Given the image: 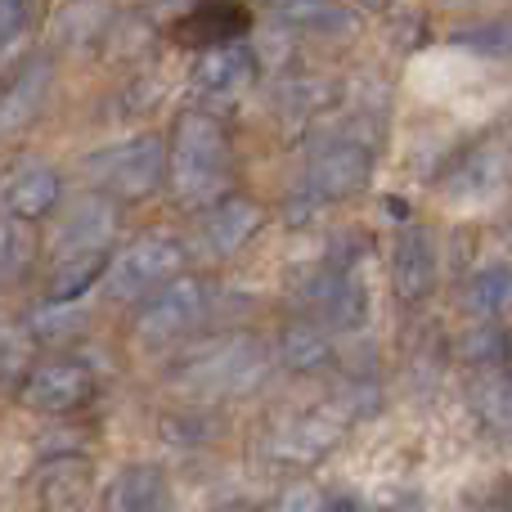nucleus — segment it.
<instances>
[{
	"instance_id": "obj_1",
	"label": "nucleus",
	"mask_w": 512,
	"mask_h": 512,
	"mask_svg": "<svg viewBox=\"0 0 512 512\" xmlns=\"http://www.w3.org/2000/svg\"><path fill=\"white\" fill-rule=\"evenodd\" d=\"M167 176L180 207L221 203L225 185H230V140H225L216 117L207 113L180 117L167 153Z\"/></svg>"
},
{
	"instance_id": "obj_2",
	"label": "nucleus",
	"mask_w": 512,
	"mask_h": 512,
	"mask_svg": "<svg viewBox=\"0 0 512 512\" xmlns=\"http://www.w3.org/2000/svg\"><path fill=\"white\" fill-rule=\"evenodd\" d=\"M86 180L113 203H140L167 180V149H162L158 135L108 144V149L86 158Z\"/></svg>"
},
{
	"instance_id": "obj_3",
	"label": "nucleus",
	"mask_w": 512,
	"mask_h": 512,
	"mask_svg": "<svg viewBox=\"0 0 512 512\" xmlns=\"http://www.w3.org/2000/svg\"><path fill=\"white\" fill-rule=\"evenodd\" d=\"M265 378V346L256 337H225L207 351L189 355L176 369V382L198 396H243Z\"/></svg>"
},
{
	"instance_id": "obj_4",
	"label": "nucleus",
	"mask_w": 512,
	"mask_h": 512,
	"mask_svg": "<svg viewBox=\"0 0 512 512\" xmlns=\"http://www.w3.org/2000/svg\"><path fill=\"white\" fill-rule=\"evenodd\" d=\"M180 270H185V248L176 239H167V234L135 239L131 248L108 265V297L113 301L153 297L171 279H180Z\"/></svg>"
},
{
	"instance_id": "obj_5",
	"label": "nucleus",
	"mask_w": 512,
	"mask_h": 512,
	"mask_svg": "<svg viewBox=\"0 0 512 512\" xmlns=\"http://www.w3.org/2000/svg\"><path fill=\"white\" fill-rule=\"evenodd\" d=\"M207 310V288L198 279H171L167 288H158L149 297V306L140 310L135 319V337L144 346H167V342H180L189 328L203 319Z\"/></svg>"
},
{
	"instance_id": "obj_6",
	"label": "nucleus",
	"mask_w": 512,
	"mask_h": 512,
	"mask_svg": "<svg viewBox=\"0 0 512 512\" xmlns=\"http://www.w3.org/2000/svg\"><path fill=\"white\" fill-rule=\"evenodd\" d=\"M90 396H95V373H90V364L68 360V355L36 364L23 382V405L36 414H72Z\"/></svg>"
},
{
	"instance_id": "obj_7",
	"label": "nucleus",
	"mask_w": 512,
	"mask_h": 512,
	"mask_svg": "<svg viewBox=\"0 0 512 512\" xmlns=\"http://www.w3.org/2000/svg\"><path fill=\"white\" fill-rule=\"evenodd\" d=\"M369 171H373V153L360 140H333L310 158L306 189L319 203H342V198L360 194L369 185Z\"/></svg>"
},
{
	"instance_id": "obj_8",
	"label": "nucleus",
	"mask_w": 512,
	"mask_h": 512,
	"mask_svg": "<svg viewBox=\"0 0 512 512\" xmlns=\"http://www.w3.org/2000/svg\"><path fill=\"white\" fill-rule=\"evenodd\" d=\"M59 171L45 162H23V167L0 176V221L32 225L59 207Z\"/></svg>"
},
{
	"instance_id": "obj_9",
	"label": "nucleus",
	"mask_w": 512,
	"mask_h": 512,
	"mask_svg": "<svg viewBox=\"0 0 512 512\" xmlns=\"http://www.w3.org/2000/svg\"><path fill=\"white\" fill-rule=\"evenodd\" d=\"M342 432H346L342 409H310V414L292 418V423H283L279 432H274L270 450H274V459H283V463H319L342 441Z\"/></svg>"
},
{
	"instance_id": "obj_10",
	"label": "nucleus",
	"mask_w": 512,
	"mask_h": 512,
	"mask_svg": "<svg viewBox=\"0 0 512 512\" xmlns=\"http://www.w3.org/2000/svg\"><path fill=\"white\" fill-rule=\"evenodd\" d=\"M41 512H86L90 499V463L81 454H59L36 477Z\"/></svg>"
},
{
	"instance_id": "obj_11",
	"label": "nucleus",
	"mask_w": 512,
	"mask_h": 512,
	"mask_svg": "<svg viewBox=\"0 0 512 512\" xmlns=\"http://www.w3.org/2000/svg\"><path fill=\"white\" fill-rule=\"evenodd\" d=\"M243 32H248V9L243 5H234V0H203L194 14L180 18L176 41L216 50V45H234V36Z\"/></svg>"
},
{
	"instance_id": "obj_12",
	"label": "nucleus",
	"mask_w": 512,
	"mask_h": 512,
	"mask_svg": "<svg viewBox=\"0 0 512 512\" xmlns=\"http://www.w3.org/2000/svg\"><path fill=\"white\" fill-rule=\"evenodd\" d=\"M391 283L405 301H423L436 283V248L427 230H405L396 239V256H391Z\"/></svg>"
},
{
	"instance_id": "obj_13",
	"label": "nucleus",
	"mask_w": 512,
	"mask_h": 512,
	"mask_svg": "<svg viewBox=\"0 0 512 512\" xmlns=\"http://www.w3.org/2000/svg\"><path fill=\"white\" fill-rule=\"evenodd\" d=\"M45 90H50V63L45 59H27L23 72L0 90V135H14L41 113Z\"/></svg>"
},
{
	"instance_id": "obj_14",
	"label": "nucleus",
	"mask_w": 512,
	"mask_h": 512,
	"mask_svg": "<svg viewBox=\"0 0 512 512\" xmlns=\"http://www.w3.org/2000/svg\"><path fill=\"white\" fill-rule=\"evenodd\" d=\"M167 508V477L153 463H131L104 490V512H162Z\"/></svg>"
},
{
	"instance_id": "obj_15",
	"label": "nucleus",
	"mask_w": 512,
	"mask_h": 512,
	"mask_svg": "<svg viewBox=\"0 0 512 512\" xmlns=\"http://www.w3.org/2000/svg\"><path fill=\"white\" fill-rule=\"evenodd\" d=\"M256 230H261V207L252 198H221L203 221V239L216 256H234Z\"/></svg>"
},
{
	"instance_id": "obj_16",
	"label": "nucleus",
	"mask_w": 512,
	"mask_h": 512,
	"mask_svg": "<svg viewBox=\"0 0 512 512\" xmlns=\"http://www.w3.org/2000/svg\"><path fill=\"white\" fill-rule=\"evenodd\" d=\"M508 180V158L499 144H477V149L463 158V167H454V176L445 180V189H450L454 198H472V203H481V198H490L495 189H504Z\"/></svg>"
},
{
	"instance_id": "obj_17",
	"label": "nucleus",
	"mask_w": 512,
	"mask_h": 512,
	"mask_svg": "<svg viewBox=\"0 0 512 512\" xmlns=\"http://www.w3.org/2000/svg\"><path fill=\"white\" fill-rule=\"evenodd\" d=\"M252 72H256L252 50H243V45H216V50H203V59H198V68H194V81L207 95H239L252 81Z\"/></svg>"
},
{
	"instance_id": "obj_18",
	"label": "nucleus",
	"mask_w": 512,
	"mask_h": 512,
	"mask_svg": "<svg viewBox=\"0 0 512 512\" xmlns=\"http://www.w3.org/2000/svg\"><path fill=\"white\" fill-rule=\"evenodd\" d=\"M310 306L333 328H355L364 319V288L346 274H324L319 283H310Z\"/></svg>"
},
{
	"instance_id": "obj_19",
	"label": "nucleus",
	"mask_w": 512,
	"mask_h": 512,
	"mask_svg": "<svg viewBox=\"0 0 512 512\" xmlns=\"http://www.w3.org/2000/svg\"><path fill=\"white\" fill-rule=\"evenodd\" d=\"M113 207L104 203V198H81V207L63 221L59 239L68 252H108V239H113Z\"/></svg>"
},
{
	"instance_id": "obj_20",
	"label": "nucleus",
	"mask_w": 512,
	"mask_h": 512,
	"mask_svg": "<svg viewBox=\"0 0 512 512\" xmlns=\"http://www.w3.org/2000/svg\"><path fill=\"white\" fill-rule=\"evenodd\" d=\"M108 252H68L59 265L50 270V283H45V297L54 301V306H68V301L86 297V288L99 279V274H108Z\"/></svg>"
},
{
	"instance_id": "obj_21",
	"label": "nucleus",
	"mask_w": 512,
	"mask_h": 512,
	"mask_svg": "<svg viewBox=\"0 0 512 512\" xmlns=\"http://www.w3.org/2000/svg\"><path fill=\"white\" fill-rule=\"evenodd\" d=\"M468 400H472L477 418L490 427V432L512 436V373H504V369L477 373V382H472Z\"/></svg>"
},
{
	"instance_id": "obj_22",
	"label": "nucleus",
	"mask_w": 512,
	"mask_h": 512,
	"mask_svg": "<svg viewBox=\"0 0 512 512\" xmlns=\"http://www.w3.org/2000/svg\"><path fill=\"white\" fill-rule=\"evenodd\" d=\"M36 346L41 337L23 319H0V387H23L27 373L36 369Z\"/></svg>"
},
{
	"instance_id": "obj_23",
	"label": "nucleus",
	"mask_w": 512,
	"mask_h": 512,
	"mask_svg": "<svg viewBox=\"0 0 512 512\" xmlns=\"http://www.w3.org/2000/svg\"><path fill=\"white\" fill-rule=\"evenodd\" d=\"M279 355L288 369L297 373H315L324 369L328 360H333V346H328V333L324 328H315L310 319H301V324H288L279 337Z\"/></svg>"
},
{
	"instance_id": "obj_24",
	"label": "nucleus",
	"mask_w": 512,
	"mask_h": 512,
	"mask_svg": "<svg viewBox=\"0 0 512 512\" xmlns=\"http://www.w3.org/2000/svg\"><path fill=\"white\" fill-rule=\"evenodd\" d=\"M468 301L477 315H499L512 301V265H486V270L472 279Z\"/></svg>"
},
{
	"instance_id": "obj_25",
	"label": "nucleus",
	"mask_w": 512,
	"mask_h": 512,
	"mask_svg": "<svg viewBox=\"0 0 512 512\" xmlns=\"http://www.w3.org/2000/svg\"><path fill=\"white\" fill-rule=\"evenodd\" d=\"M32 234L14 221H0V283H18L32 265Z\"/></svg>"
},
{
	"instance_id": "obj_26",
	"label": "nucleus",
	"mask_w": 512,
	"mask_h": 512,
	"mask_svg": "<svg viewBox=\"0 0 512 512\" xmlns=\"http://www.w3.org/2000/svg\"><path fill=\"white\" fill-rule=\"evenodd\" d=\"M270 9L292 27H342L346 14L333 0H270Z\"/></svg>"
},
{
	"instance_id": "obj_27",
	"label": "nucleus",
	"mask_w": 512,
	"mask_h": 512,
	"mask_svg": "<svg viewBox=\"0 0 512 512\" xmlns=\"http://www.w3.org/2000/svg\"><path fill=\"white\" fill-rule=\"evenodd\" d=\"M454 41L468 45V50H477V54H495V59H504V54H512V18H495V23L468 27V32H459Z\"/></svg>"
},
{
	"instance_id": "obj_28",
	"label": "nucleus",
	"mask_w": 512,
	"mask_h": 512,
	"mask_svg": "<svg viewBox=\"0 0 512 512\" xmlns=\"http://www.w3.org/2000/svg\"><path fill=\"white\" fill-rule=\"evenodd\" d=\"M27 23V0H0V45Z\"/></svg>"
},
{
	"instance_id": "obj_29",
	"label": "nucleus",
	"mask_w": 512,
	"mask_h": 512,
	"mask_svg": "<svg viewBox=\"0 0 512 512\" xmlns=\"http://www.w3.org/2000/svg\"><path fill=\"white\" fill-rule=\"evenodd\" d=\"M319 499L324 495H315L310 486H297V490H288V495L274 504V512H319Z\"/></svg>"
},
{
	"instance_id": "obj_30",
	"label": "nucleus",
	"mask_w": 512,
	"mask_h": 512,
	"mask_svg": "<svg viewBox=\"0 0 512 512\" xmlns=\"http://www.w3.org/2000/svg\"><path fill=\"white\" fill-rule=\"evenodd\" d=\"M468 355L472 360H499V333H490V328L486 333H477L472 337V346H468Z\"/></svg>"
},
{
	"instance_id": "obj_31",
	"label": "nucleus",
	"mask_w": 512,
	"mask_h": 512,
	"mask_svg": "<svg viewBox=\"0 0 512 512\" xmlns=\"http://www.w3.org/2000/svg\"><path fill=\"white\" fill-rule=\"evenodd\" d=\"M319 512H360V508H355L351 495H328V499H319Z\"/></svg>"
},
{
	"instance_id": "obj_32",
	"label": "nucleus",
	"mask_w": 512,
	"mask_h": 512,
	"mask_svg": "<svg viewBox=\"0 0 512 512\" xmlns=\"http://www.w3.org/2000/svg\"><path fill=\"white\" fill-rule=\"evenodd\" d=\"M360 5H364V9H387L391 0H360Z\"/></svg>"
}]
</instances>
